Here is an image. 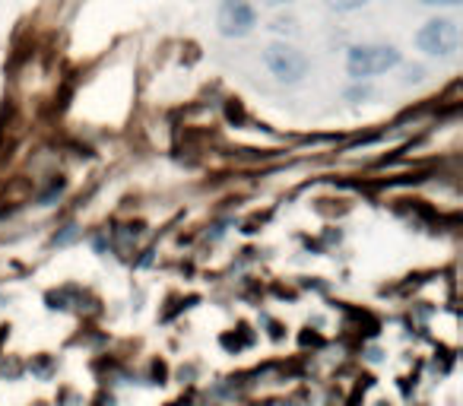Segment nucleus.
Here are the masks:
<instances>
[{
	"label": "nucleus",
	"instance_id": "2",
	"mask_svg": "<svg viewBox=\"0 0 463 406\" xmlns=\"http://www.w3.org/2000/svg\"><path fill=\"white\" fill-rule=\"evenodd\" d=\"M264 64H267V71H270L273 77H277L279 83H286V86L302 83L305 73H308V58H305L298 48L286 45V42H277V45L267 48Z\"/></svg>",
	"mask_w": 463,
	"mask_h": 406
},
{
	"label": "nucleus",
	"instance_id": "3",
	"mask_svg": "<svg viewBox=\"0 0 463 406\" xmlns=\"http://www.w3.org/2000/svg\"><path fill=\"white\" fill-rule=\"evenodd\" d=\"M416 45L431 58H450L460 45V29L454 20H429L416 35Z\"/></svg>",
	"mask_w": 463,
	"mask_h": 406
},
{
	"label": "nucleus",
	"instance_id": "9",
	"mask_svg": "<svg viewBox=\"0 0 463 406\" xmlns=\"http://www.w3.org/2000/svg\"><path fill=\"white\" fill-rule=\"evenodd\" d=\"M264 4H270V7H279V4H289V0H264Z\"/></svg>",
	"mask_w": 463,
	"mask_h": 406
},
{
	"label": "nucleus",
	"instance_id": "6",
	"mask_svg": "<svg viewBox=\"0 0 463 406\" xmlns=\"http://www.w3.org/2000/svg\"><path fill=\"white\" fill-rule=\"evenodd\" d=\"M277 33H296V20H273V26Z\"/></svg>",
	"mask_w": 463,
	"mask_h": 406
},
{
	"label": "nucleus",
	"instance_id": "1",
	"mask_svg": "<svg viewBox=\"0 0 463 406\" xmlns=\"http://www.w3.org/2000/svg\"><path fill=\"white\" fill-rule=\"evenodd\" d=\"M400 64V52L393 45H355L349 48L346 71L353 80H368L387 73L391 67Z\"/></svg>",
	"mask_w": 463,
	"mask_h": 406
},
{
	"label": "nucleus",
	"instance_id": "8",
	"mask_svg": "<svg viewBox=\"0 0 463 406\" xmlns=\"http://www.w3.org/2000/svg\"><path fill=\"white\" fill-rule=\"evenodd\" d=\"M422 4H429V7H457L460 0H422Z\"/></svg>",
	"mask_w": 463,
	"mask_h": 406
},
{
	"label": "nucleus",
	"instance_id": "7",
	"mask_svg": "<svg viewBox=\"0 0 463 406\" xmlns=\"http://www.w3.org/2000/svg\"><path fill=\"white\" fill-rule=\"evenodd\" d=\"M346 99H372V90H368V86H362V90H349Z\"/></svg>",
	"mask_w": 463,
	"mask_h": 406
},
{
	"label": "nucleus",
	"instance_id": "4",
	"mask_svg": "<svg viewBox=\"0 0 463 406\" xmlns=\"http://www.w3.org/2000/svg\"><path fill=\"white\" fill-rule=\"evenodd\" d=\"M219 35L225 39H245L254 26H258V14L248 0H222V7L216 14Z\"/></svg>",
	"mask_w": 463,
	"mask_h": 406
},
{
	"label": "nucleus",
	"instance_id": "5",
	"mask_svg": "<svg viewBox=\"0 0 463 406\" xmlns=\"http://www.w3.org/2000/svg\"><path fill=\"white\" fill-rule=\"evenodd\" d=\"M330 10H336V14H353V10H362L368 4V0H324Z\"/></svg>",
	"mask_w": 463,
	"mask_h": 406
}]
</instances>
